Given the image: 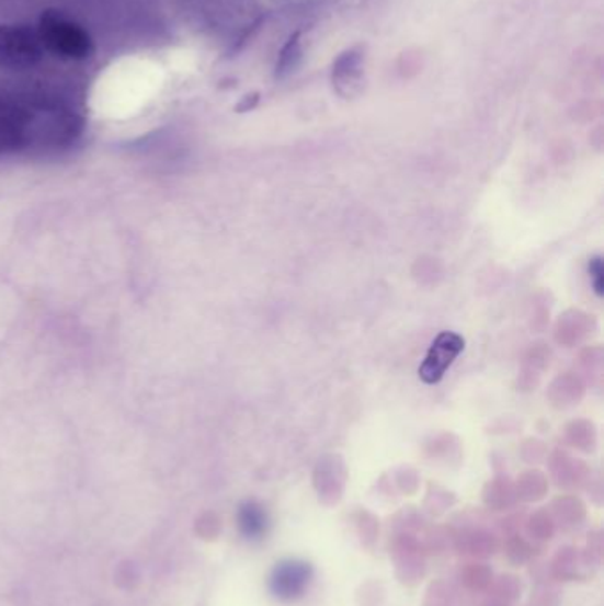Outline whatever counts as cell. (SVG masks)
I'll return each instance as SVG.
<instances>
[{
	"mask_svg": "<svg viewBox=\"0 0 604 606\" xmlns=\"http://www.w3.org/2000/svg\"><path fill=\"white\" fill-rule=\"evenodd\" d=\"M43 50L65 60H83L94 54V43L88 31L59 11L43 13L37 27Z\"/></svg>",
	"mask_w": 604,
	"mask_h": 606,
	"instance_id": "1",
	"label": "cell"
},
{
	"mask_svg": "<svg viewBox=\"0 0 604 606\" xmlns=\"http://www.w3.org/2000/svg\"><path fill=\"white\" fill-rule=\"evenodd\" d=\"M45 56L36 31L25 25H0V68L27 70Z\"/></svg>",
	"mask_w": 604,
	"mask_h": 606,
	"instance_id": "2",
	"label": "cell"
},
{
	"mask_svg": "<svg viewBox=\"0 0 604 606\" xmlns=\"http://www.w3.org/2000/svg\"><path fill=\"white\" fill-rule=\"evenodd\" d=\"M465 350V339L454 332H442L434 339L425 361L419 369L420 380L428 385H436L442 381L453 362Z\"/></svg>",
	"mask_w": 604,
	"mask_h": 606,
	"instance_id": "3",
	"label": "cell"
},
{
	"mask_svg": "<svg viewBox=\"0 0 604 606\" xmlns=\"http://www.w3.org/2000/svg\"><path fill=\"white\" fill-rule=\"evenodd\" d=\"M364 79V56L358 50H350L339 57L333 66V85L342 96L361 93Z\"/></svg>",
	"mask_w": 604,
	"mask_h": 606,
	"instance_id": "4",
	"label": "cell"
},
{
	"mask_svg": "<svg viewBox=\"0 0 604 606\" xmlns=\"http://www.w3.org/2000/svg\"><path fill=\"white\" fill-rule=\"evenodd\" d=\"M309 582V570L304 564H286L278 568L273 585L278 596H296Z\"/></svg>",
	"mask_w": 604,
	"mask_h": 606,
	"instance_id": "5",
	"label": "cell"
},
{
	"mask_svg": "<svg viewBox=\"0 0 604 606\" xmlns=\"http://www.w3.org/2000/svg\"><path fill=\"white\" fill-rule=\"evenodd\" d=\"M240 527L244 536H261L264 533V527H266L264 511L255 504L243 505L240 511Z\"/></svg>",
	"mask_w": 604,
	"mask_h": 606,
	"instance_id": "6",
	"label": "cell"
},
{
	"mask_svg": "<svg viewBox=\"0 0 604 606\" xmlns=\"http://www.w3.org/2000/svg\"><path fill=\"white\" fill-rule=\"evenodd\" d=\"M301 59L300 42H298V34L290 37L286 47L282 50L281 57L277 62V79H286L293 71L298 68Z\"/></svg>",
	"mask_w": 604,
	"mask_h": 606,
	"instance_id": "7",
	"label": "cell"
},
{
	"mask_svg": "<svg viewBox=\"0 0 604 606\" xmlns=\"http://www.w3.org/2000/svg\"><path fill=\"white\" fill-rule=\"evenodd\" d=\"M589 274H591L592 287H594L595 295L603 297L604 295V263L603 258H592L589 263Z\"/></svg>",
	"mask_w": 604,
	"mask_h": 606,
	"instance_id": "8",
	"label": "cell"
},
{
	"mask_svg": "<svg viewBox=\"0 0 604 606\" xmlns=\"http://www.w3.org/2000/svg\"><path fill=\"white\" fill-rule=\"evenodd\" d=\"M258 102H259V94H252V96H244L243 100H241L240 105L236 107V111L238 112L250 111V108L255 107V103Z\"/></svg>",
	"mask_w": 604,
	"mask_h": 606,
	"instance_id": "9",
	"label": "cell"
}]
</instances>
